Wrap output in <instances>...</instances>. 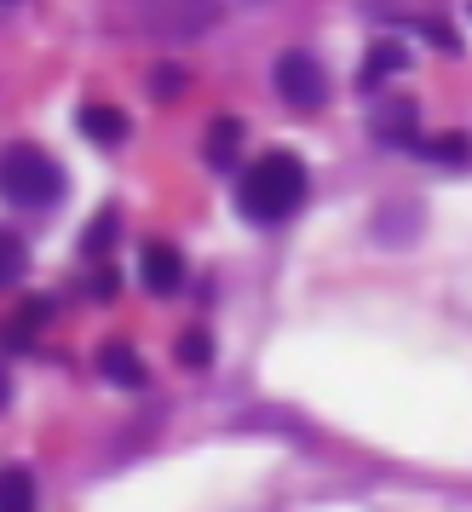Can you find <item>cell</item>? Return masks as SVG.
Returning <instances> with one entry per match:
<instances>
[{
  "label": "cell",
  "mask_w": 472,
  "mask_h": 512,
  "mask_svg": "<svg viewBox=\"0 0 472 512\" xmlns=\"http://www.w3.org/2000/svg\"><path fill=\"white\" fill-rule=\"evenodd\" d=\"M306 162L294 156V150H271L260 162L242 173V190H236V208L242 219H254V225H283L288 213L306 202Z\"/></svg>",
  "instance_id": "1"
},
{
  "label": "cell",
  "mask_w": 472,
  "mask_h": 512,
  "mask_svg": "<svg viewBox=\"0 0 472 512\" xmlns=\"http://www.w3.org/2000/svg\"><path fill=\"white\" fill-rule=\"evenodd\" d=\"M0 190H6L18 208H47V202H58V190H64V173H58V162H52L47 150L12 144V150L0 156Z\"/></svg>",
  "instance_id": "2"
},
{
  "label": "cell",
  "mask_w": 472,
  "mask_h": 512,
  "mask_svg": "<svg viewBox=\"0 0 472 512\" xmlns=\"http://www.w3.org/2000/svg\"><path fill=\"white\" fill-rule=\"evenodd\" d=\"M277 93H283L294 110H323L329 81H323V70H317V58H306V52H283V58H277Z\"/></svg>",
  "instance_id": "3"
},
{
  "label": "cell",
  "mask_w": 472,
  "mask_h": 512,
  "mask_svg": "<svg viewBox=\"0 0 472 512\" xmlns=\"http://www.w3.org/2000/svg\"><path fill=\"white\" fill-rule=\"evenodd\" d=\"M144 18L156 35H202V29L219 24V0H150Z\"/></svg>",
  "instance_id": "4"
},
{
  "label": "cell",
  "mask_w": 472,
  "mask_h": 512,
  "mask_svg": "<svg viewBox=\"0 0 472 512\" xmlns=\"http://www.w3.org/2000/svg\"><path fill=\"white\" fill-rule=\"evenodd\" d=\"M139 277L150 294H179V282H185V259H179V248H167V242H150L139 259Z\"/></svg>",
  "instance_id": "5"
},
{
  "label": "cell",
  "mask_w": 472,
  "mask_h": 512,
  "mask_svg": "<svg viewBox=\"0 0 472 512\" xmlns=\"http://www.w3.org/2000/svg\"><path fill=\"white\" fill-rule=\"evenodd\" d=\"M98 374L116 380V386H144V363L133 357V346H121V340H110V346L98 351Z\"/></svg>",
  "instance_id": "6"
},
{
  "label": "cell",
  "mask_w": 472,
  "mask_h": 512,
  "mask_svg": "<svg viewBox=\"0 0 472 512\" xmlns=\"http://www.w3.org/2000/svg\"><path fill=\"white\" fill-rule=\"evenodd\" d=\"M81 133L98 139V144H121L127 139V116L110 110V104H87V110H81Z\"/></svg>",
  "instance_id": "7"
},
{
  "label": "cell",
  "mask_w": 472,
  "mask_h": 512,
  "mask_svg": "<svg viewBox=\"0 0 472 512\" xmlns=\"http://www.w3.org/2000/svg\"><path fill=\"white\" fill-rule=\"evenodd\" d=\"M0 512H35V478L24 466H0Z\"/></svg>",
  "instance_id": "8"
},
{
  "label": "cell",
  "mask_w": 472,
  "mask_h": 512,
  "mask_svg": "<svg viewBox=\"0 0 472 512\" xmlns=\"http://www.w3.org/2000/svg\"><path fill=\"white\" fill-rule=\"evenodd\" d=\"M403 64H409V52H403L398 41H375L369 58H363V75H357V81H363V87H375V81H386V75H398Z\"/></svg>",
  "instance_id": "9"
},
{
  "label": "cell",
  "mask_w": 472,
  "mask_h": 512,
  "mask_svg": "<svg viewBox=\"0 0 472 512\" xmlns=\"http://www.w3.org/2000/svg\"><path fill=\"white\" fill-rule=\"evenodd\" d=\"M375 139H386V144H421V133H415V104H392L386 116H375Z\"/></svg>",
  "instance_id": "10"
},
{
  "label": "cell",
  "mask_w": 472,
  "mask_h": 512,
  "mask_svg": "<svg viewBox=\"0 0 472 512\" xmlns=\"http://www.w3.org/2000/svg\"><path fill=\"white\" fill-rule=\"evenodd\" d=\"M415 150H421L426 162H444V167L472 162V139H467V133H438V139H421Z\"/></svg>",
  "instance_id": "11"
},
{
  "label": "cell",
  "mask_w": 472,
  "mask_h": 512,
  "mask_svg": "<svg viewBox=\"0 0 472 512\" xmlns=\"http://www.w3.org/2000/svg\"><path fill=\"white\" fill-rule=\"evenodd\" d=\"M24 271H29V248L12 231H0V288H6V282H18Z\"/></svg>",
  "instance_id": "12"
},
{
  "label": "cell",
  "mask_w": 472,
  "mask_h": 512,
  "mask_svg": "<svg viewBox=\"0 0 472 512\" xmlns=\"http://www.w3.org/2000/svg\"><path fill=\"white\" fill-rule=\"evenodd\" d=\"M236 139H242V121H213V133H208V162H213V167H231Z\"/></svg>",
  "instance_id": "13"
},
{
  "label": "cell",
  "mask_w": 472,
  "mask_h": 512,
  "mask_svg": "<svg viewBox=\"0 0 472 512\" xmlns=\"http://www.w3.org/2000/svg\"><path fill=\"white\" fill-rule=\"evenodd\" d=\"M409 231H415V208L409 202H398L392 213H375V236H386V242H403Z\"/></svg>",
  "instance_id": "14"
},
{
  "label": "cell",
  "mask_w": 472,
  "mask_h": 512,
  "mask_svg": "<svg viewBox=\"0 0 472 512\" xmlns=\"http://www.w3.org/2000/svg\"><path fill=\"white\" fill-rule=\"evenodd\" d=\"M179 363H185V369H208L213 363V340L202 328H190L185 340H179Z\"/></svg>",
  "instance_id": "15"
},
{
  "label": "cell",
  "mask_w": 472,
  "mask_h": 512,
  "mask_svg": "<svg viewBox=\"0 0 472 512\" xmlns=\"http://www.w3.org/2000/svg\"><path fill=\"white\" fill-rule=\"evenodd\" d=\"M0 409H6V374H0Z\"/></svg>",
  "instance_id": "16"
}]
</instances>
